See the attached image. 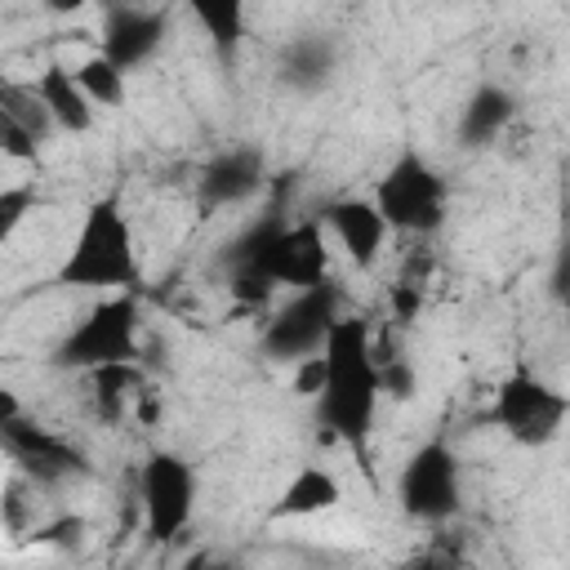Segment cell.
I'll use <instances>...</instances> for the list:
<instances>
[{
    "label": "cell",
    "instance_id": "cell-13",
    "mask_svg": "<svg viewBox=\"0 0 570 570\" xmlns=\"http://www.w3.org/2000/svg\"><path fill=\"white\" fill-rule=\"evenodd\" d=\"M316 218H321V227L330 232V240L347 254V263H352L356 272L379 267L392 227H387V218L379 214L374 196H334V200H325V205L316 209Z\"/></svg>",
    "mask_w": 570,
    "mask_h": 570
},
{
    "label": "cell",
    "instance_id": "cell-12",
    "mask_svg": "<svg viewBox=\"0 0 570 570\" xmlns=\"http://www.w3.org/2000/svg\"><path fill=\"white\" fill-rule=\"evenodd\" d=\"M169 36V13L156 4H134V0H111L102 9V31H98V53L111 58L120 71L147 67Z\"/></svg>",
    "mask_w": 570,
    "mask_h": 570
},
{
    "label": "cell",
    "instance_id": "cell-7",
    "mask_svg": "<svg viewBox=\"0 0 570 570\" xmlns=\"http://www.w3.org/2000/svg\"><path fill=\"white\" fill-rule=\"evenodd\" d=\"M570 419V392H561L557 383H548L539 370H530L525 361H517L499 387H494V401H490V423L512 441V445H525V450H543L561 436Z\"/></svg>",
    "mask_w": 570,
    "mask_h": 570
},
{
    "label": "cell",
    "instance_id": "cell-21",
    "mask_svg": "<svg viewBox=\"0 0 570 570\" xmlns=\"http://www.w3.org/2000/svg\"><path fill=\"white\" fill-rule=\"evenodd\" d=\"M0 116L18 120V125L31 129L40 142H49V134L58 129L53 116H49V107H45V98H40V89H36V85H18V80H4V85H0Z\"/></svg>",
    "mask_w": 570,
    "mask_h": 570
},
{
    "label": "cell",
    "instance_id": "cell-26",
    "mask_svg": "<svg viewBox=\"0 0 570 570\" xmlns=\"http://www.w3.org/2000/svg\"><path fill=\"white\" fill-rule=\"evenodd\" d=\"M294 370V392L298 396H316L321 392V383H325V352H316V356H303L298 365H289Z\"/></svg>",
    "mask_w": 570,
    "mask_h": 570
},
{
    "label": "cell",
    "instance_id": "cell-11",
    "mask_svg": "<svg viewBox=\"0 0 570 570\" xmlns=\"http://www.w3.org/2000/svg\"><path fill=\"white\" fill-rule=\"evenodd\" d=\"M267 183V151L258 142H227L196 169V209L218 214L245 205Z\"/></svg>",
    "mask_w": 570,
    "mask_h": 570
},
{
    "label": "cell",
    "instance_id": "cell-20",
    "mask_svg": "<svg viewBox=\"0 0 570 570\" xmlns=\"http://www.w3.org/2000/svg\"><path fill=\"white\" fill-rule=\"evenodd\" d=\"M76 80H80V89L89 94L94 107L116 111V107H125V98H129V71H120V67H116L111 58H102V53H89V58L76 67Z\"/></svg>",
    "mask_w": 570,
    "mask_h": 570
},
{
    "label": "cell",
    "instance_id": "cell-5",
    "mask_svg": "<svg viewBox=\"0 0 570 570\" xmlns=\"http://www.w3.org/2000/svg\"><path fill=\"white\" fill-rule=\"evenodd\" d=\"M370 196L396 236H436L450 218V178L410 142L387 160Z\"/></svg>",
    "mask_w": 570,
    "mask_h": 570
},
{
    "label": "cell",
    "instance_id": "cell-18",
    "mask_svg": "<svg viewBox=\"0 0 570 570\" xmlns=\"http://www.w3.org/2000/svg\"><path fill=\"white\" fill-rule=\"evenodd\" d=\"M183 4H187L191 22L209 36L214 53H218L223 62H232V58H236V49H240V40H245L249 0H183Z\"/></svg>",
    "mask_w": 570,
    "mask_h": 570
},
{
    "label": "cell",
    "instance_id": "cell-17",
    "mask_svg": "<svg viewBox=\"0 0 570 570\" xmlns=\"http://www.w3.org/2000/svg\"><path fill=\"white\" fill-rule=\"evenodd\" d=\"M36 89H40V98H45V107H49V116H53V125H58L62 134L80 138V134L94 129L98 107H94L89 94L80 89L76 67H67V62H49V67L36 76Z\"/></svg>",
    "mask_w": 570,
    "mask_h": 570
},
{
    "label": "cell",
    "instance_id": "cell-9",
    "mask_svg": "<svg viewBox=\"0 0 570 570\" xmlns=\"http://www.w3.org/2000/svg\"><path fill=\"white\" fill-rule=\"evenodd\" d=\"M396 503L419 525H445L463 508V463L450 450V441L432 436L410 450L396 476Z\"/></svg>",
    "mask_w": 570,
    "mask_h": 570
},
{
    "label": "cell",
    "instance_id": "cell-23",
    "mask_svg": "<svg viewBox=\"0 0 570 570\" xmlns=\"http://www.w3.org/2000/svg\"><path fill=\"white\" fill-rule=\"evenodd\" d=\"M40 138L31 134V129H22L18 120H9V116H0V151L9 156V160H22V165H31V160H40Z\"/></svg>",
    "mask_w": 570,
    "mask_h": 570
},
{
    "label": "cell",
    "instance_id": "cell-25",
    "mask_svg": "<svg viewBox=\"0 0 570 570\" xmlns=\"http://www.w3.org/2000/svg\"><path fill=\"white\" fill-rule=\"evenodd\" d=\"M548 298L557 307H570V227H561L557 249H552V267H548Z\"/></svg>",
    "mask_w": 570,
    "mask_h": 570
},
{
    "label": "cell",
    "instance_id": "cell-6",
    "mask_svg": "<svg viewBox=\"0 0 570 570\" xmlns=\"http://www.w3.org/2000/svg\"><path fill=\"white\" fill-rule=\"evenodd\" d=\"M338 316H343V294L334 281L307 285V289H285V298L272 303V312L258 330V356L289 370L303 356H316L325 347Z\"/></svg>",
    "mask_w": 570,
    "mask_h": 570
},
{
    "label": "cell",
    "instance_id": "cell-1",
    "mask_svg": "<svg viewBox=\"0 0 570 570\" xmlns=\"http://www.w3.org/2000/svg\"><path fill=\"white\" fill-rule=\"evenodd\" d=\"M321 352H325V383L312 396V419L325 436L361 450L374 432L383 401V361H379L374 325L356 312H343Z\"/></svg>",
    "mask_w": 570,
    "mask_h": 570
},
{
    "label": "cell",
    "instance_id": "cell-28",
    "mask_svg": "<svg viewBox=\"0 0 570 570\" xmlns=\"http://www.w3.org/2000/svg\"><path fill=\"white\" fill-rule=\"evenodd\" d=\"M419 285L414 281H401V285H392V316L401 321V325H410L414 316H419Z\"/></svg>",
    "mask_w": 570,
    "mask_h": 570
},
{
    "label": "cell",
    "instance_id": "cell-16",
    "mask_svg": "<svg viewBox=\"0 0 570 570\" xmlns=\"http://www.w3.org/2000/svg\"><path fill=\"white\" fill-rule=\"evenodd\" d=\"M338 503H343V481L325 463H298L289 472V481L281 485V494L272 499L267 517L272 521H303V517H321Z\"/></svg>",
    "mask_w": 570,
    "mask_h": 570
},
{
    "label": "cell",
    "instance_id": "cell-29",
    "mask_svg": "<svg viewBox=\"0 0 570 570\" xmlns=\"http://www.w3.org/2000/svg\"><path fill=\"white\" fill-rule=\"evenodd\" d=\"M45 4H49V13H76L85 0H45Z\"/></svg>",
    "mask_w": 570,
    "mask_h": 570
},
{
    "label": "cell",
    "instance_id": "cell-22",
    "mask_svg": "<svg viewBox=\"0 0 570 570\" xmlns=\"http://www.w3.org/2000/svg\"><path fill=\"white\" fill-rule=\"evenodd\" d=\"M36 209V187H22V183H9L0 191V240H13V232L22 227V218Z\"/></svg>",
    "mask_w": 570,
    "mask_h": 570
},
{
    "label": "cell",
    "instance_id": "cell-10",
    "mask_svg": "<svg viewBox=\"0 0 570 570\" xmlns=\"http://www.w3.org/2000/svg\"><path fill=\"white\" fill-rule=\"evenodd\" d=\"M0 445H4L9 463H13L31 485H45V490L67 485V481L94 472V468H89V454H85L71 436H62V432H53V428L27 419L22 410L0 419Z\"/></svg>",
    "mask_w": 570,
    "mask_h": 570
},
{
    "label": "cell",
    "instance_id": "cell-24",
    "mask_svg": "<svg viewBox=\"0 0 570 570\" xmlns=\"http://www.w3.org/2000/svg\"><path fill=\"white\" fill-rule=\"evenodd\" d=\"M379 361H383V396H392V401H414V392H419L414 365H410L405 356H383V352H379Z\"/></svg>",
    "mask_w": 570,
    "mask_h": 570
},
{
    "label": "cell",
    "instance_id": "cell-27",
    "mask_svg": "<svg viewBox=\"0 0 570 570\" xmlns=\"http://www.w3.org/2000/svg\"><path fill=\"white\" fill-rule=\"evenodd\" d=\"M40 543H76L80 534H85V521L80 517H58V521H49V525H36L31 530Z\"/></svg>",
    "mask_w": 570,
    "mask_h": 570
},
{
    "label": "cell",
    "instance_id": "cell-19",
    "mask_svg": "<svg viewBox=\"0 0 570 570\" xmlns=\"http://www.w3.org/2000/svg\"><path fill=\"white\" fill-rule=\"evenodd\" d=\"M89 396H94V414L102 423H116L125 414L129 401H138V392L147 387V365L142 361H120V365H102V370H89Z\"/></svg>",
    "mask_w": 570,
    "mask_h": 570
},
{
    "label": "cell",
    "instance_id": "cell-3",
    "mask_svg": "<svg viewBox=\"0 0 570 570\" xmlns=\"http://www.w3.org/2000/svg\"><path fill=\"white\" fill-rule=\"evenodd\" d=\"M53 285L85 289V294H116L142 285V258L134 240V223L116 191L85 205L80 227L53 272Z\"/></svg>",
    "mask_w": 570,
    "mask_h": 570
},
{
    "label": "cell",
    "instance_id": "cell-2",
    "mask_svg": "<svg viewBox=\"0 0 570 570\" xmlns=\"http://www.w3.org/2000/svg\"><path fill=\"white\" fill-rule=\"evenodd\" d=\"M330 232L321 227V218H285L281 209L258 214L223 254L227 272H258L263 281H272L276 289H307L330 276Z\"/></svg>",
    "mask_w": 570,
    "mask_h": 570
},
{
    "label": "cell",
    "instance_id": "cell-4",
    "mask_svg": "<svg viewBox=\"0 0 570 570\" xmlns=\"http://www.w3.org/2000/svg\"><path fill=\"white\" fill-rule=\"evenodd\" d=\"M142 307L134 298V289H116V294H98L85 316L53 343L49 365L62 374H89L102 365H120V361H142Z\"/></svg>",
    "mask_w": 570,
    "mask_h": 570
},
{
    "label": "cell",
    "instance_id": "cell-15",
    "mask_svg": "<svg viewBox=\"0 0 570 570\" xmlns=\"http://www.w3.org/2000/svg\"><path fill=\"white\" fill-rule=\"evenodd\" d=\"M517 111H521V102H517V94H512L508 85H494V80L476 85V89L463 98L459 116H454V138H459V147H468V151L494 147V142L512 129Z\"/></svg>",
    "mask_w": 570,
    "mask_h": 570
},
{
    "label": "cell",
    "instance_id": "cell-14",
    "mask_svg": "<svg viewBox=\"0 0 570 570\" xmlns=\"http://www.w3.org/2000/svg\"><path fill=\"white\" fill-rule=\"evenodd\" d=\"M343 62V49L330 31H298L276 53V80L289 94H321Z\"/></svg>",
    "mask_w": 570,
    "mask_h": 570
},
{
    "label": "cell",
    "instance_id": "cell-8",
    "mask_svg": "<svg viewBox=\"0 0 570 570\" xmlns=\"http://www.w3.org/2000/svg\"><path fill=\"white\" fill-rule=\"evenodd\" d=\"M200 499V476L178 450H151L138 463V508H142V534L151 543H174L191 530Z\"/></svg>",
    "mask_w": 570,
    "mask_h": 570
}]
</instances>
